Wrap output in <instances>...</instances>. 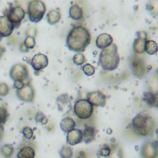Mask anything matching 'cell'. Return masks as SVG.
Wrapping results in <instances>:
<instances>
[{"mask_svg": "<svg viewBox=\"0 0 158 158\" xmlns=\"http://www.w3.org/2000/svg\"><path fill=\"white\" fill-rule=\"evenodd\" d=\"M91 40V35L89 30L82 25H77L73 27L68 33L66 45L70 51L82 52L85 51Z\"/></svg>", "mask_w": 158, "mask_h": 158, "instance_id": "6da1fadb", "label": "cell"}, {"mask_svg": "<svg viewBox=\"0 0 158 158\" xmlns=\"http://www.w3.org/2000/svg\"><path fill=\"white\" fill-rule=\"evenodd\" d=\"M131 125L136 135L148 136L153 133L156 127V123L154 118L148 113L141 112L133 118Z\"/></svg>", "mask_w": 158, "mask_h": 158, "instance_id": "7a4b0ae2", "label": "cell"}, {"mask_svg": "<svg viewBox=\"0 0 158 158\" xmlns=\"http://www.w3.org/2000/svg\"><path fill=\"white\" fill-rule=\"evenodd\" d=\"M98 62L101 68L105 70L113 71L115 70L120 63L117 45L112 43L110 46L101 49Z\"/></svg>", "mask_w": 158, "mask_h": 158, "instance_id": "3957f363", "label": "cell"}, {"mask_svg": "<svg viewBox=\"0 0 158 158\" xmlns=\"http://www.w3.org/2000/svg\"><path fill=\"white\" fill-rule=\"evenodd\" d=\"M27 10L29 20L31 22L38 23L43 19L46 13V7L41 0H32L28 4Z\"/></svg>", "mask_w": 158, "mask_h": 158, "instance_id": "277c9868", "label": "cell"}, {"mask_svg": "<svg viewBox=\"0 0 158 158\" xmlns=\"http://www.w3.org/2000/svg\"><path fill=\"white\" fill-rule=\"evenodd\" d=\"M93 106L86 99H80L77 100L73 106V112L80 119L86 120L93 114Z\"/></svg>", "mask_w": 158, "mask_h": 158, "instance_id": "5b68a950", "label": "cell"}, {"mask_svg": "<svg viewBox=\"0 0 158 158\" xmlns=\"http://www.w3.org/2000/svg\"><path fill=\"white\" fill-rule=\"evenodd\" d=\"M5 15H7L12 22L15 28H17L20 25L21 22L25 17V12L23 9L20 6L10 5Z\"/></svg>", "mask_w": 158, "mask_h": 158, "instance_id": "8992f818", "label": "cell"}, {"mask_svg": "<svg viewBox=\"0 0 158 158\" xmlns=\"http://www.w3.org/2000/svg\"><path fill=\"white\" fill-rule=\"evenodd\" d=\"M9 76L14 81H24L29 76V70L26 64L18 63L14 65L9 72Z\"/></svg>", "mask_w": 158, "mask_h": 158, "instance_id": "52a82bcc", "label": "cell"}, {"mask_svg": "<svg viewBox=\"0 0 158 158\" xmlns=\"http://www.w3.org/2000/svg\"><path fill=\"white\" fill-rule=\"evenodd\" d=\"M16 94L19 99L28 102H32L35 99V91L30 83H26L23 88L17 89Z\"/></svg>", "mask_w": 158, "mask_h": 158, "instance_id": "ba28073f", "label": "cell"}, {"mask_svg": "<svg viewBox=\"0 0 158 158\" xmlns=\"http://www.w3.org/2000/svg\"><path fill=\"white\" fill-rule=\"evenodd\" d=\"M35 144L33 141H24L20 145L17 157L19 158H33L35 156Z\"/></svg>", "mask_w": 158, "mask_h": 158, "instance_id": "9c48e42d", "label": "cell"}, {"mask_svg": "<svg viewBox=\"0 0 158 158\" xmlns=\"http://www.w3.org/2000/svg\"><path fill=\"white\" fill-rule=\"evenodd\" d=\"M141 156L144 158L158 157V146L155 141H147L142 145Z\"/></svg>", "mask_w": 158, "mask_h": 158, "instance_id": "30bf717a", "label": "cell"}, {"mask_svg": "<svg viewBox=\"0 0 158 158\" xmlns=\"http://www.w3.org/2000/svg\"><path fill=\"white\" fill-rule=\"evenodd\" d=\"M86 99L93 106L104 107L106 105V96L101 91L89 92L86 95Z\"/></svg>", "mask_w": 158, "mask_h": 158, "instance_id": "8fae6325", "label": "cell"}, {"mask_svg": "<svg viewBox=\"0 0 158 158\" xmlns=\"http://www.w3.org/2000/svg\"><path fill=\"white\" fill-rule=\"evenodd\" d=\"M130 66L133 73L138 78H142L146 73V67L145 64L140 59L135 57L131 59Z\"/></svg>", "mask_w": 158, "mask_h": 158, "instance_id": "7c38bea8", "label": "cell"}, {"mask_svg": "<svg viewBox=\"0 0 158 158\" xmlns=\"http://www.w3.org/2000/svg\"><path fill=\"white\" fill-rule=\"evenodd\" d=\"M14 28V24L7 15L0 16V36L2 38L9 36Z\"/></svg>", "mask_w": 158, "mask_h": 158, "instance_id": "4fadbf2b", "label": "cell"}, {"mask_svg": "<svg viewBox=\"0 0 158 158\" xmlns=\"http://www.w3.org/2000/svg\"><path fill=\"white\" fill-rule=\"evenodd\" d=\"M30 64H31L35 71H39L46 68L48 65V57L41 53L35 54L31 59Z\"/></svg>", "mask_w": 158, "mask_h": 158, "instance_id": "5bb4252c", "label": "cell"}, {"mask_svg": "<svg viewBox=\"0 0 158 158\" xmlns=\"http://www.w3.org/2000/svg\"><path fill=\"white\" fill-rule=\"evenodd\" d=\"M67 143L70 146H75L83 141L82 130L78 128H74L67 133Z\"/></svg>", "mask_w": 158, "mask_h": 158, "instance_id": "9a60e30c", "label": "cell"}, {"mask_svg": "<svg viewBox=\"0 0 158 158\" xmlns=\"http://www.w3.org/2000/svg\"><path fill=\"white\" fill-rule=\"evenodd\" d=\"M95 43L98 48L102 49L113 43V38L109 34L101 33L97 36Z\"/></svg>", "mask_w": 158, "mask_h": 158, "instance_id": "2e32d148", "label": "cell"}, {"mask_svg": "<svg viewBox=\"0 0 158 158\" xmlns=\"http://www.w3.org/2000/svg\"><path fill=\"white\" fill-rule=\"evenodd\" d=\"M83 141L86 144H89L94 140L96 136V128L91 126H85L82 131Z\"/></svg>", "mask_w": 158, "mask_h": 158, "instance_id": "e0dca14e", "label": "cell"}, {"mask_svg": "<svg viewBox=\"0 0 158 158\" xmlns=\"http://www.w3.org/2000/svg\"><path fill=\"white\" fill-rule=\"evenodd\" d=\"M69 15L72 20H80L83 15V9L77 4H73L69 8Z\"/></svg>", "mask_w": 158, "mask_h": 158, "instance_id": "ac0fdd59", "label": "cell"}, {"mask_svg": "<svg viewBox=\"0 0 158 158\" xmlns=\"http://www.w3.org/2000/svg\"><path fill=\"white\" fill-rule=\"evenodd\" d=\"M76 123L74 120L69 117H65L62 119L60 123V128L65 133H67L70 131L75 128Z\"/></svg>", "mask_w": 158, "mask_h": 158, "instance_id": "d6986e66", "label": "cell"}, {"mask_svg": "<svg viewBox=\"0 0 158 158\" xmlns=\"http://www.w3.org/2000/svg\"><path fill=\"white\" fill-rule=\"evenodd\" d=\"M146 40L147 38L141 36H138L136 39H135L133 43V49L135 53L141 54L145 52L144 46Z\"/></svg>", "mask_w": 158, "mask_h": 158, "instance_id": "ffe728a7", "label": "cell"}, {"mask_svg": "<svg viewBox=\"0 0 158 158\" xmlns=\"http://www.w3.org/2000/svg\"><path fill=\"white\" fill-rule=\"evenodd\" d=\"M61 13L57 10H51L47 14V20L50 25L57 23L61 19Z\"/></svg>", "mask_w": 158, "mask_h": 158, "instance_id": "44dd1931", "label": "cell"}, {"mask_svg": "<svg viewBox=\"0 0 158 158\" xmlns=\"http://www.w3.org/2000/svg\"><path fill=\"white\" fill-rule=\"evenodd\" d=\"M145 52L149 55H154L158 51V45L153 40H146L144 46Z\"/></svg>", "mask_w": 158, "mask_h": 158, "instance_id": "7402d4cb", "label": "cell"}, {"mask_svg": "<svg viewBox=\"0 0 158 158\" xmlns=\"http://www.w3.org/2000/svg\"><path fill=\"white\" fill-rule=\"evenodd\" d=\"M154 93L152 91H145L143 93V99L146 104L150 107H154Z\"/></svg>", "mask_w": 158, "mask_h": 158, "instance_id": "603a6c76", "label": "cell"}, {"mask_svg": "<svg viewBox=\"0 0 158 158\" xmlns=\"http://www.w3.org/2000/svg\"><path fill=\"white\" fill-rule=\"evenodd\" d=\"M0 151L4 157H10L14 154V149L11 144H5L1 148Z\"/></svg>", "mask_w": 158, "mask_h": 158, "instance_id": "cb8c5ba5", "label": "cell"}, {"mask_svg": "<svg viewBox=\"0 0 158 158\" xmlns=\"http://www.w3.org/2000/svg\"><path fill=\"white\" fill-rule=\"evenodd\" d=\"M59 155L62 158H70L73 156V150L70 146H64L59 151Z\"/></svg>", "mask_w": 158, "mask_h": 158, "instance_id": "d4e9b609", "label": "cell"}, {"mask_svg": "<svg viewBox=\"0 0 158 158\" xmlns=\"http://www.w3.org/2000/svg\"><path fill=\"white\" fill-rule=\"evenodd\" d=\"M73 63L77 65H83L86 62V57L81 52H78L75 54L73 58Z\"/></svg>", "mask_w": 158, "mask_h": 158, "instance_id": "484cf974", "label": "cell"}, {"mask_svg": "<svg viewBox=\"0 0 158 158\" xmlns=\"http://www.w3.org/2000/svg\"><path fill=\"white\" fill-rule=\"evenodd\" d=\"M9 114L7 108L4 106H0V125H3L8 120Z\"/></svg>", "mask_w": 158, "mask_h": 158, "instance_id": "4316f807", "label": "cell"}, {"mask_svg": "<svg viewBox=\"0 0 158 158\" xmlns=\"http://www.w3.org/2000/svg\"><path fill=\"white\" fill-rule=\"evenodd\" d=\"M81 70L86 76L93 75L95 73L94 67L89 63L84 64L81 68Z\"/></svg>", "mask_w": 158, "mask_h": 158, "instance_id": "83f0119b", "label": "cell"}, {"mask_svg": "<svg viewBox=\"0 0 158 158\" xmlns=\"http://www.w3.org/2000/svg\"><path fill=\"white\" fill-rule=\"evenodd\" d=\"M111 153V149L107 144H103L101 146L98 154L102 157H108Z\"/></svg>", "mask_w": 158, "mask_h": 158, "instance_id": "f1b7e54d", "label": "cell"}, {"mask_svg": "<svg viewBox=\"0 0 158 158\" xmlns=\"http://www.w3.org/2000/svg\"><path fill=\"white\" fill-rule=\"evenodd\" d=\"M24 44L29 49H33L36 45V41L35 37L28 36L24 40Z\"/></svg>", "mask_w": 158, "mask_h": 158, "instance_id": "f546056e", "label": "cell"}, {"mask_svg": "<svg viewBox=\"0 0 158 158\" xmlns=\"http://www.w3.org/2000/svg\"><path fill=\"white\" fill-rule=\"evenodd\" d=\"M22 133L27 139H30L33 136V129L30 127H25L23 128Z\"/></svg>", "mask_w": 158, "mask_h": 158, "instance_id": "4dcf8cb0", "label": "cell"}, {"mask_svg": "<svg viewBox=\"0 0 158 158\" xmlns=\"http://www.w3.org/2000/svg\"><path fill=\"white\" fill-rule=\"evenodd\" d=\"M9 86L6 83H0V96H5L9 92Z\"/></svg>", "mask_w": 158, "mask_h": 158, "instance_id": "1f68e13d", "label": "cell"}, {"mask_svg": "<svg viewBox=\"0 0 158 158\" xmlns=\"http://www.w3.org/2000/svg\"><path fill=\"white\" fill-rule=\"evenodd\" d=\"M27 35L28 36H31L33 37H35L37 34V29L35 27H31L30 28H28L26 32Z\"/></svg>", "mask_w": 158, "mask_h": 158, "instance_id": "d6a6232c", "label": "cell"}, {"mask_svg": "<svg viewBox=\"0 0 158 158\" xmlns=\"http://www.w3.org/2000/svg\"><path fill=\"white\" fill-rule=\"evenodd\" d=\"M25 83L23 82V81L22 80H15L14 81L13 87L17 89H20L25 86Z\"/></svg>", "mask_w": 158, "mask_h": 158, "instance_id": "836d02e7", "label": "cell"}, {"mask_svg": "<svg viewBox=\"0 0 158 158\" xmlns=\"http://www.w3.org/2000/svg\"><path fill=\"white\" fill-rule=\"evenodd\" d=\"M45 115L43 114V112H38L35 115V121L37 122V123H40L41 120L43 119V118L44 117Z\"/></svg>", "mask_w": 158, "mask_h": 158, "instance_id": "e575fe53", "label": "cell"}, {"mask_svg": "<svg viewBox=\"0 0 158 158\" xmlns=\"http://www.w3.org/2000/svg\"><path fill=\"white\" fill-rule=\"evenodd\" d=\"M29 48H28L26 45L24 44V43H22L20 44V51H22V52H28L29 51Z\"/></svg>", "mask_w": 158, "mask_h": 158, "instance_id": "d590c367", "label": "cell"}, {"mask_svg": "<svg viewBox=\"0 0 158 158\" xmlns=\"http://www.w3.org/2000/svg\"><path fill=\"white\" fill-rule=\"evenodd\" d=\"M154 107L158 108V93H154Z\"/></svg>", "mask_w": 158, "mask_h": 158, "instance_id": "8d00e7d4", "label": "cell"}, {"mask_svg": "<svg viewBox=\"0 0 158 158\" xmlns=\"http://www.w3.org/2000/svg\"><path fill=\"white\" fill-rule=\"evenodd\" d=\"M3 133H4V128L3 125H0V142L2 140V136H3Z\"/></svg>", "mask_w": 158, "mask_h": 158, "instance_id": "74e56055", "label": "cell"}, {"mask_svg": "<svg viewBox=\"0 0 158 158\" xmlns=\"http://www.w3.org/2000/svg\"><path fill=\"white\" fill-rule=\"evenodd\" d=\"M48 118H47L46 116H44V117L43 118V119L41 120V121L40 123H41L42 125H46V123H48Z\"/></svg>", "mask_w": 158, "mask_h": 158, "instance_id": "f35d334b", "label": "cell"}, {"mask_svg": "<svg viewBox=\"0 0 158 158\" xmlns=\"http://www.w3.org/2000/svg\"><path fill=\"white\" fill-rule=\"evenodd\" d=\"M4 52H5V48H3L2 46H0V59L2 57Z\"/></svg>", "mask_w": 158, "mask_h": 158, "instance_id": "ab89813d", "label": "cell"}, {"mask_svg": "<svg viewBox=\"0 0 158 158\" xmlns=\"http://www.w3.org/2000/svg\"><path fill=\"white\" fill-rule=\"evenodd\" d=\"M2 37L1 36H0V42L2 41Z\"/></svg>", "mask_w": 158, "mask_h": 158, "instance_id": "60d3db41", "label": "cell"}, {"mask_svg": "<svg viewBox=\"0 0 158 158\" xmlns=\"http://www.w3.org/2000/svg\"><path fill=\"white\" fill-rule=\"evenodd\" d=\"M156 73H157V75H158V68H157V70H156Z\"/></svg>", "mask_w": 158, "mask_h": 158, "instance_id": "b9f144b4", "label": "cell"}]
</instances>
